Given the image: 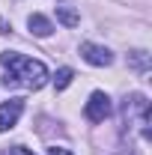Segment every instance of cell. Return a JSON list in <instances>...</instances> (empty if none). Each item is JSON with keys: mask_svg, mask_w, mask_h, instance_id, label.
I'll use <instances>...</instances> for the list:
<instances>
[{"mask_svg": "<svg viewBox=\"0 0 152 155\" xmlns=\"http://www.w3.org/2000/svg\"><path fill=\"white\" fill-rule=\"evenodd\" d=\"M122 116H125V125L137 128L143 140H149V101H146V96L134 93L131 98H125Z\"/></svg>", "mask_w": 152, "mask_h": 155, "instance_id": "2", "label": "cell"}, {"mask_svg": "<svg viewBox=\"0 0 152 155\" xmlns=\"http://www.w3.org/2000/svg\"><path fill=\"white\" fill-rule=\"evenodd\" d=\"M27 27H30V33L39 36V39H45V36H51V33H54V24L45 18V15H39V12L27 18Z\"/></svg>", "mask_w": 152, "mask_h": 155, "instance_id": "6", "label": "cell"}, {"mask_svg": "<svg viewBox=\"0 0 152 155\" xmlns=\"http://www.w3.org/2000/svg\"><path fill=\"white\" fill-rule=\"evenodd\" d=\"M72 78H75V72H72L69 66H63L57 75H54V87H57V90H66V87L72 84Z\"/></svg>", "mask_w": 152, "mask_h": 155, "instance_id": "8", "label": "cell"}, {"mask_svg": "<svg viewBox=\"0 0 152 155\" xmlns=\"http://www.w3.org/2000/svg\"><path fill=\"white\" fill-rule=\"evenodd\" d=\"M9 30H12V27L6 24V18H0V33H9Z\"/></svg>", "mask_w": 152, "mask_h": 155, "instance_id": "12", "label": "cell"}, {"mask_svg": "<svg viewBox=\"0 0 152 155\" xmlns=\"http://www.w3.org/2000/svg\"><path fill=\"white\" fill-rule=\"evenodd\" d=\"M0 66L6 69V84L9 87H24V90H42L48 84V69L45 63L33 57H24L15 51H3L0 54Z\"/></svg>", "mask_w": 152, "mask_h": 155, "instance_id": "1", "label": "cell"}, {"mask_svg": "<svg viewBox=\"0 0 152 155\" xmlns=\"http://www.w3.org/2000/svg\"><path fill=\"white\" fill-rule=\"evenodd\" d=\"M81 57L87 60L90 66H111L114 63V54L104 45H95V42H84L81 45Z\"/></svg>", "mask_w": 152, "mask_h": 155, "instance_id": "5", "label": "cell"}, {"mask_svg": "<svg viewBox=\"0 0 152 155\" xmlns=\"http://www.w3.org/2000/svg\"><path fill=\"white\" fill-rule=\"evenodd\" d=\"M21 114H24V98H9L0 104V131H9L18 125Z\"/></svg>", "mask_w": 152, "mask_h": 155, "instance_id": "4", "label": "cell"}, {"mask_svg": "<svg viewBox=\"0 0 152 155\" xmlns=\"http://www.w3.org/2000/svg\"><path fill=\"white\" fill-rule=\"evenodd\" d=\"M48 155H72V152H69V149H60V146H54V149H51Z\"/></svg>", "mask_w": 152, "mask_h": 155, "instance_id": "11", "label": "cell"}, {"mask_svg": "<svg viewBox=\"0 0 152 155\" xmlns=\"http://www.w3.org/2000/svg\"><path fill=\"white\" fill-rule=\"evenodd\" d=\"M3 155H33V152H30V149H24V146H9Z\"/></svg>", "mask_w": 152, "mask_h": 155, "instance_id": "10", "label": "cell"}, {"mask_svg": "<svg viewBox=\"0 0 152 155\" xmlns=\"http://www.w3.org/2000/svg\"><path fill=\"white\" fill-rule=\"evenodd\" d=\"M131 63L137 66V69H146V51H134V54H131Z\"/></svg>", "mask_w": 152, "mask_h": 155, "instance_id": "9", "label": "cell"}, {"mask_svg": "<svg viewBox=\"0 0 152 155\" xmlns=\"http://www.w3.org/2000/svg\"><path fill=\"white\" fill-rule=\"evenodd\" d=\"M57 21L66 24V27H78L81 24V15H78L72 6H57Z\"/></svg>", "mask_w": 152, "mask_h": 155, "instance_id": "7", "label": "cell"}, {"mask_svg": "<svg viewBox=\"0 0 152 155\" xmlns=\"http://www.w3.org/2000/svg\"><path fill=\"white\" fill-rule=\"evenodd\" d=\"M111 110H114V104H111L107 93H101V90H95L90 96V101H87V107H84V114H87L90 122H104L111 116Z\"/></svg>", "mask_w": 152, "mask_h": 155, "instance_id": "3", "label": "cell"}]
</instances>
